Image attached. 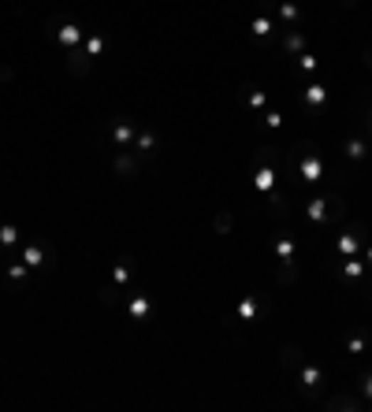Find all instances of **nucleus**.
Returning a JSON list of instances; mask_svg holds the SVG:
<instances>
[{"label":"nucleus","mask_w":372,"mask_h":412,"mask_svg":"<svg viewBox=\"0 0 372 412\" xmlns=\"http://www.w3.org/2000/svg\"><path fill=\"white\" fill-rule=\"evenodd\" d=\"M45 30H48V34H53L63 48H75V45H83V41H86V34H83V30H78V26L68 19V15H48Z\"/></svg>","instance_id":"nucleus-3"},{"label":"nucleus","mask_w":372,"mask_h":412,"mask_svg":"<svg viewBox=\"0 0 372 412\" xmlns=\"http://www.w3.org/2000/svg\"><path fill=\"white\" fill-rule=\"evenodd\" d=\"M339 8H346V11H354V8H358V0H339Z\"/></svg>","instance_id":"nucleus-38"},{"label":"nucleus","mask_w":372,"mask_h":412,"mask_svg":"<svg viewBox=\"0 0 372 412\" xmlns=\"http://www.w3.org/2000/svg\"><path fill=\"white\" fill-rule=\"evenodd\" d=\"M290 153L298 160V178H305V183H320L324 178V156L317 153V141H298Z\"/></svg>","instance_id":"nucleus-1"},{"label":"nucleus","mask_w":372,"mask_h":412,"mask_svg":"<svg viewBox=\"0 0 372 412\" xmlns=\"http://www.w3.org/2000/svg\"><path fill=\"white\" fill-rule=\"evenodd\" d=\"M365 242H368V227L354 219V223L346 227V234L335 242V256H339V260H343V256H361Z\"/></svg>","instance_id":"nucleus-4"},{"label":"nucleus","mask_w":372,"mask_h":412,"mask_svg":"<svg viewBox=\"0 0 372 412\" xmlns=\"http://www.w3.org/2000/svg\"><path fill=\"white\" fill-rule=\"evenodd\" d=\"M324 104H328V90L320 86V82H309V86L302 90V108L320 115V112H324Z\"/></svg>","instance_id":"nucleus-14"},{"label":"nucleus","mask_w":372,"mask_h":412,"mask_svg":"<svg viewBox=\"0 0 372 412\" xmlns=\"http://www.w3.org/2000/svg\"><path fill=\"white\" fill-rule=\"evenodd\" d=\"M235 101H238L242 108L265 112V108H268V93H265V90H257L253 82H242V86H238V93H235Z\"/></svg>","instance_id":"nucleus-9"},{"label":"nucleus","mask_w":372,"mask_h":412,"mask_svg":"<svg viewBox=\"0 0 372 412\" xmlns=\"http://www.w3.org/2000/svg\"><path fill=\"white\" fill-rule=\"evenodd\" d=\"M365 298H368V305H372V283L365 286Z\"/></svg>","instance_id":"nucleus-39"},{"label":"nucleus","mask_w":372,"mask_h":412,"mask_svg":"<svg viewBox=\"0 0 372 412\" xmlns=\"http://www.w3.org/2000/svg\"><path fill=\"white\" fill-rule=\"evenodd\" d=\"M280 364L290 368V372H298V368L305 364V349H302L298 342H283V345H280Z\"/></svg>","instance_id":"nucleus-20"},{"label":"nucleus","mask_w":372,"mask_h":412,"mask_svg":"<svg viewBox=\"0 0 372 412\" xmlns=\"http://www.w3.org/2000/svg\"><path fill=\"white\" fill-rule=\"evenodd\" d=\"M112 171H116V178H138L142 175V160L131 149H119L116 160H112Z\"/></svg>","instance_id":"nucleus-13"},{"label":"nucleus","mask_w":372,"mask_h":412,"mask_svg":"<svg viewBox=\"0 0 372 412\" xmlns=\"http://www.w3.org/2000/svg\"><path fill=\"white\" fill-rule=\"evenodd\" d=\"M350 208H346V197L339 190H324V227L320 230H331L335 223H346Z\"/></svg>","instance_id":"nucleus-6"},{"label":"nucleus","mask_w":372,"mask_h":412,"mask_svg":"<svg viewBox=\"0 0 372 412\" xmlns=\"http://www.w3.org/2000/svg\"><path fill=\"white\" fill-rule=\"evenodd\" d=\"M213 230H216V234H231V212L228 208H220L213 216Z\"/></svg>","instance_id":"nucleus-32"},{"label":"nucleus","mask_w":372,"mask_h":412,"mask_svg":"<svg viewBox=\"0 0 372 412\" xmlns=\"http://www.w3.org/2000/svg\"><path fill=\"white\" fill-rule=\"evenodd\" d=\"M19 256L26 260V268H30V271H38V268H41V271H56V253H53V249H45L41 242H26Z\"/></svg>","instance_id":"nucleus-5"},{"label":"nucleus","mask_w":372,"mask_h":412,"mask_svg":"<svg viewBox=\"0 0 372 412\" xmlns=\"http://www.w3.org/2000/svg\"><path fill=\"white\" fill-rule=\"evenodd\" d=\"M361 63H365V67L372 71V45H368V48H365V53H361Z\"/></svg>","instance_id":"nucleus-37"},{"label":"nucleus","mask_w":372,"mask_h":412,"mask_svg":"<svg viewBox=\"0 0 372 412\" xmlns=\"http://www.w3.org/2000/svg\"><path fill=\"white\" fill-rule=\"evenodd\" d=\"M361 260H365V268L372 275V242H365V249H361Z\"/></svg>","instance_id":"nucleus-35"},{"label":"nucleus","mask_w":372,"mask_h":412,"mask_svg":"<svg viewBox=\"0 0 372 412\" xmlns=\"http://www.w3.org/2000/svg\"><path fill=\"white\" fill-rule=\"evenodd\" d=\"M365 349H368V331H365V327H350V331H346V353L361 357Z\"/></svg>","instance_id":"nucleus-24"},{"label":"nucleus","mask_w":372,"mask_h":412,"mask_svg":"<svg viewBox=\"0 0 372 412\" xmlns=\"http://www.w3.org/2000/svg\"><path fill=\"white\" fill-rule=\"evenodd\" d=\"M131 149H134V156H138V160H153V156H156V149H160V138L153 134V130H138Z\"/></svg>","instance_id":"nucleus-17"},{"label":"nucleus","mask_w":372,"mask_h":412,"mask_svg":"<svg viewBox=\"0 0 372 412\" xmlns=\"http://www.w3.org/2000/svg\"><path fill=\"white\" fill-rule=\"evenodd\" d=\"M63 53H68V60H63V63H68V75H71V78H86V75H90L93 60L86 56V48H83V45H75V48H63Z\"/></svg>","instance_id":"nucleus-12"},{"label":"nucleus","mask_w":372,"mask_h":412,"mask_svg":"<svg viewBox=\"0 0 372 412\" xmlns=\"http://www.w3.org/2000/svg\"><path fill=\"white\" fill-rule=\"evenodd\" d=\"M268 197V216L276 219V223H287L290 219V201H287V193L283 190H272V193H265Z\"/></svg>","instance_id":"nucleus-19"},{"label":"nucleus","mask_w":372,"mask_h":412,"mask_svg":"<svg viewBox=\"0 0 372 412\" xmlns=\"http://www.w3.org/2000/svg\"><path fill=\"white\" fill-rule=\"evenodd\" d=\"M276 30H280V23H276V15L272 11H257L253 19H250V34H253V41H265V38H276Z\"/></svg>","instance_id":"nucleus-10"},{"label":"nucleus","mask_w":372,"mask_h":412,"mask_svg":"<svg viewBox=\"0 0 372 412\" xmlns=\"http://www.w3.org/2000/svg\"><path fill=\"white\" fill-rule=\"evenodd\" d=\"M119 298H123V286H116V283H108V286L101 290V305H105V308H116Z\"/></svg>","instance_id":"nucleus-29"},{"label":"nucleus","mask_w":372,"mask_h":412,"mask_svg":"<svg viewBox=\"0 0 372 412\" xmlns=\"http://www.w3.org/2000/svg\"><path fill=\"white\" fill-rule=\"evenodd\" d=\"M112 141H116V149H131L134 145V123L131 119H116V126H112Z\"/></svg>","instance_id":"nucleus-23"},{"label":"nucleus","mask_w":372,"mask_h":412,"mask_svg":"<svg viewBox=\"0 0 372 412\" xmlns=\"http://www.w3.org/2000/svg\"><path fill=\"white\" fill-rule=\"evenodd\" d=\"M328 372L324 368H317V364H309V360H305V364L298 368V394L305 401H317L320 405V398H324L328 394Z\"/></svg>","instance_id":"nucleus-2"},{"label":"nucleus","mask_w":372,"mask_h":412,"mask_svg":"<svg viewBox=\"0 0 372 412\" xmlns=\"http://www.w3.org/2000/svg\"><path fill=\"white\" fill-rule=\"evenodd\" d=\"M253 186L257 190H261V193H272V190H276V163H261V168H257L253 171Z\"/></svg>","instance_id":"nucleus-22"},{"label":"nucleus","mask_w":372,"mask_h":412,"mask_svg":"<svg viewBox=\"0 0 372 412\" xmlns=\"http://www.w3.org/2000/svg\"><path fill=\"white\" fill-rule=\"evenodd\" d=\"M272 253H276L280 260H298V256H302V249H298L294 234L287 230V223L276 227V238H272Z\"/></svg>","instance_id":"nucleus-8"},{"label":"nucleus","mask_w":372,"mask_h":412,"mask_svg":"<svg viewBox=\"0 0 372 412\" xmlns=\"http://www.w3.org/2000/svg\"><path fill=\"white\" fill-rule=\"evenodd\" d=\"M127 316L134 323H149L153 320V298L149 293H131V298H127Z\"/></svg>","instance_id":"nucleus-11"},{"label":"nucleus","mask_w":372,"mask_h":412,"mask_svg":"<svg viewBox=\"0 0 372 412\" xmlns=\"http://www.w3.org/2000/svg\"><path fill=\"white\" fill-rule=\"evenodd\" d=\"M346 156H350V163H365V156H368V138L365 134H350L346 138Z\"/></svg>","instance_id":"nucleus-25"},{"label":"nucleus","mask_w":372,"mask_h":412,"mask_svg":"<svg viewBox=\"0 0 372 412\" xmlns=\"http://www.w3.org/2000/svg\"><path fill=\"white\" fill-rule=\"evenodd\" d=\"M15 78V71L11 67H4V63H0V82H11Z\"/></svg>","instance_id":"nucleus-36"},{"label":"nucleus","mask_w":372,"mask_h":412,"mask_svg":"<svg viewBox=\"0 0 372 412\" xmlns=\"http://www.w3.org/2000/svg\"><path fill=\"white\" fill-rule=\"evenodd\" d=\"M305 219H309L317 230L324 227V193H320V197H313V201L305 205Z\"/></svg>","instance_id":"nucleus-26"},{"label":"nucleus","mask_w":372,"mask_h":412,"mask_svg":"<svg viewBox=\"0 0 372 412\" xmlns=\"http://www.w3.org/2000/svg\"><path fill=\"white\" fill-rule=\"evenodd\" d=\"M15 242H19V227H15V223H0V245L11 249Z\"/></svg>","instance_id":"nucleus-30"},{"label":"nucleus","mask_w":372,"mask_h":412,"mask_svg":"<svg viewBox=\"0 0 372 412\" xmlns=\"http://www.w3.org/2000/svg\"><path fill=\"white\" fill-rule=\"evenodd\" d=\"M105 45H108L105 34H86V41H83V48H86V56H90V60L101 56V53H105Z\"/></svg>","instance_id":"nucleus-28"},{"label":"nucleus","mask_w":372,"mask_h":412,"mask_svg":"<svg viewBox=\"0 0 372 412\" xmlns=\"http://www.w3.org/2000/svg\"><path fill=\"white\" fill-rule=\"evenodd\" d=\"M358 394L365 398V408H368V401H372V372H368V368L358 372Z\"/></svg>","instance_id":"nucleus-31"},{"label":"nucleus","mask_w":372,"mask_h":412,"mask_svg":"<svg viewBox=\"0 0 372 412\" xmlns=\"http://www.w3.org/2000/svg\"><path fill=\"white\" fill-rule=\"evenodd\" d=\"M320 405H324L328 412H361V408H365V398H361V394H343V390H335V394H324V398H320Z\"/></svg>","instance_id":"nucleus-7"},{"label":"nucleus","mask_w":372,"mask_h":412,"mask_svg":"<svg viewBox=\"0 0 372 412\" xmlns=\"http://www.w3.org/2000/svg\"><path fill=\"white\" fill-rule=\"evenodd\" d=\"M368 134H372V108H368Z\"/></svg>","instance_id":"nucleus-40"},{"label":"nucleus","mask_w":372,"mask_h":412,"mask_svg":"<svg viewBox=\"0 0 372 412\" xmlns=\"http://www.w3.org/2000/svg\"><path fill=\"white\" fill-rule=\"evenodd\" d=\"M265 126H268V130H280V126H283V115H280V112H265Z\"/></svg>","instance_id":"nucleus-34"},{"label":"nucleus","mask_w":372,"mask_h":412,"mask_svg":"<svg viewBox=\"0 0 372 412\" xmlns=\"http://www.w3.org/2000/svg\"><path fill=\"white\" fill-rule=\"evenodd\" d=\"M26 275H30L26 260H23V256H11V260H8V283H23Z\"/></svg>","instance_id":"nucleus-27"},{"label":"nucleus","mask_w":372,"mask_h":412,"mask_svg":"<svg viewBox=\"0 0 372 412\" xmlns=\"http://www.w3.org/2000/svg\"><path fill=\"white\" fill-rule=\"evenodd\" d=\"M294 63H298V71H305V75H313V71H317V56H309V53L294 56Z\"/></svg>","instance_id":"nucleus-33"},{"label":"nucleus","mask_w":372,"mask_h":412,"mask_svg":"<svg viewBox=\"0 0 372 412\" xmlns=\"http://www.w3.org/2000/svg\"><path fill=\"white\" fill-rule=\"evenodd\" d=\"M276 38H280L287 56H302L305 53V34H302V30H276Z\"/></svg>","instance_id":"nucleus-21"},{"label":"nucleus","mask_w":372,"mask_h":412,"mask_svg":"<svg viewBox=\"0 0 372 412\" xmlns=\"http://www.w3.org/2000/svg\"><path fill=\"white\" fill-rule=\"evenodd\" d=\"M261 305H265V298H261V293H250V298H242L238 301V308H235V316H238V323H253L257 316H261Z\"/></svg>","instance_id":"nucleus-18"},{"label":"nucleus","mask_w":372,"mask_h":412,"mask_svg":"<svg viewBox=\"0 0 372 412\" xmlns=\"http://www.w3.org/2000/svg\"><path fill=\"white\" fill-rule=\"evenodd\" d=\"M134 271H138V256H134V253H123V256H116V268H112V283L127 290V283L134 278Z\"/></svg>","instance_id":"nucleus-15"},{"label":"nucleus","mask_w":372,"mask_h":412,"mask_svg":"<svg viewBox=\"0 0 372 412\" xmlns=\"http://www.w3.org/2000/svg\"><path fill=\"white\" fill-rule=\"evenodd\" d=\"M365 275H368V268H365V260H361V256H343V264H339V278H343L346 286L361 283Z\"/></svg>","instance_id":"nucleus-16"}]
</instances>
